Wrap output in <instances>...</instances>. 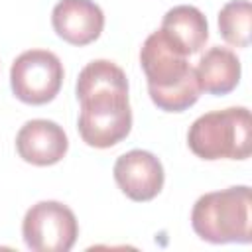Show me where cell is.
<instances>
[{"instance_id": "cell-12", "label": "cell", "mask_w": 252, "mask_h": 252, "mask_svg": "<svg viewBox=\"0 0 252 252\" xmlns=\"http://www.w3.org/2000/svg\"><path fill=\"white\" fill-rule=\"evenodd\" d=\"M102 91H120L128 93L126 73L108 59H96L85 65L77 79V98H85Z\"/></svg>"}, {"instance_id": "cell-5", "label": "cell", "mask_w": 252, "mask_h": 252, "mask_svg": "<svg viewBox=\"0 0 252 252\" xmlns=\"http://www.w3.org/2000/svg\"><path fill=\"white\" fill-rule=\"evenodd\" d=\"M63 83V65L47 49H30L16 57L10 69V85L26 104H45L53 100Z\"/></svg>"}, {"instance_id": "cell-4", "label": "cell", "mask_w": 252, "mask_h": 252, "mask_svg": "<svg viewBox=\"0 0 252 252\" xmlns=\"http://www.w3.org/2000/svg\"><path fill=\"white\" fill-rule=\"evenodd\" d=\"M22 234L33 252H69L79 236L73 211L59 201H39L28 209Z\"/></svg>"}, {"instance_id": "cell-6", "label": "cell", "mask_w": 252, "mask_h": 252, "mask_svg": "<svg viewBox=\"0 0 252 252\" xmlns=\"http://www.w3.org/2000/svg\"><path fill=\"white\" fill-rule=\"evenodd\" d=\"M161 30L150 33L140 51V63L148 79V91H163L179 85L193 67Z\"/></svg>"}, {"instance_id": "cell-3", "label": "cell", "mask_w": 252, "mask_h": 252, "mask_svg": "<svg viewBox=\"0 0 252 252\" xmlns=\"http://www.w3.org/2000/svg\"><path fill=\"white\" fill-rule=\"evenodd\" d=\"M79 134L93 148H112L122 142L132 128L128 93L102 91L79 100Z\"/></svg>"}, {"instance_id": "cell-7", "label": "cell", "mask_w": 252, "mask_h": 252, "mask_svg": "<svg viewBox=\"0 0 252 252\" xmlns=\"http://www.w3.org/2000/svg\"><path fill=\"white\" fill-rule=\"evenodd\" d=\"M114 179L128 199L144 203L152 201L161 191L163 167L154 154L146 150H132L116 159Z\"/></svg>"}, {"instance_id": "cell-2", "label": "cell", "mask_w": 252, "mask_h": 252, "mask_svg": "<svg viewBox=\"0 0 252 252\" xmlns=\"http://www.w3.org/2000/svg\"><path fill=\"white\" fill-rule=\"evenodd\" d=\"M187 144L201 159H246L250 156V110L232 106L199 116L187 132Z\"/></svg>"}, {"instance_id": "cell-14", "label": "cell", "mask_w": 252, "mask_h": 252, "mask_svg": "<svg viewBox=\"0 0 252 252\" xmlns=\"http://www.w3.org/2000/svg\"><path fill=\"white\" fill-rule=\"evenodd\" d=\"M201 96V87L195 75V69L175 87L163 91H150V98L154 104L165 112H183L193 106Z\"/></svg>"}, {"instance_id": "cell-9", "label": "cell", "mask_w": 252, "mask_h": 252, "mask_svg": "<svg viewBox=\"0 0 252 252\" xmlns=\"http://www.w3.org/2000/svg\"><path fill=\"white\" fill-rule=\"evenodd\" d=\"M67 148V134L53 120H28L16 136V150L20 158L32 165H53L63 159Z\"/></svg>"}, {"instance_id": "cell-8", "label": "cell", "mask_w": 252, "mask_h": 252, "mask_svg": "<svg viewBox=\"0 0 252 252\" xmlns=\"http://www.w3.org/2000/svg\"><path fill=\"white\" fill-rule=\"evenodd\" d=\"M51 24L63 41L81 47L100 35L104 14L93 0H61L51 12Z\"/></svg>"}, {"instance_id": "cell-11", "label": "cell", "mask_w": 252, "mask_h": 252, "mask_svg": "<svg viewBox=\"0 0 252 252\" xmlns=\"http://www.w3.org/2000/svg\"><path fill=\"white\" fill-rule=\"evenodd\" d=\"M195 75L201 91L211 94H226L234 91L240 81V61L232 49L215 45L201 55Z\"/></svg>"}, {"instance_id": "cell-13", "label": "cell", "mask_w": 252, "mask_h": 252, "mask_svg": "<svg viewBox=\"0 0 252 252\" xmlns=\"http://www.w3.org/2000/svg\"><path fill=\"white\" fill-rule=\"evenodd\" d=\"M219 32L222 39L236 47L250 45L252 6L248 0H232L219 12Z\"/></svg>"}, {"instance_id": "cell-1", "label": "cell", "mask_w": 252, "mask_h": 252, "mask_svg": "<svg viewBox=\"0 0 252 252\" xmlns=\"http://www.w3.org/2000/svg\"><path fill=\"white\" fill-rule=\"evenodd\" d=\"M252 197L250 187L236 185L205 193L191 211V226L199 238L213 244L252 240Z\"/></svg>"}, {"instance_id": "cell-10", "label": "cell", "mask_w": 252, "mask_h": 252, "mask_svg": "<svg viewBox=\"0 0 252 252\" xmlns=\"http://www.w3.org/2000/svg\"><path fill=\"white\" fill-rule=\"evenodd\" d=\"M159 30L183 55H193L201 51V47L209 39L207 18L199 8L187 4L173 6L171 10H167Z\"/></svg>"}]
</instances>
